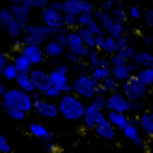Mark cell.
Returning a JSON list of instances; mask_svg holds the SVG:
<instances>
[{
	"label": "cell",
	"instance_id": "obj_21",
	"mask_svg": "<svg viewBox=\"0 0 153 153\" xmlns=\"http://www.w3.org/2000/svg\"><path fill=\"white\" fill-rule=\"evenodd\" d=\"M28 134L34 136V138H37V140H45V142L52 140V133L45 125L37 123V121H32V123L28 125Z\"/></svg>",
	"mask_w": 153,
	"mask_h": 153
},
{
	"label": "cell",
	"instance_id": "obj_8",
	"mask_svg": "<svg viewBox=\"0 0 153 153\" xmlns=\"http://www.w3.org/2000/svg\"><path fill=\"white\" fill-rule=\"evenodd\" d=\"M39 19H41L43 25L49 26L54 34L60 32L62 28H65V25H64V11L54 10V7L51 6V2H49L47 7H43V10L39 11Z\"/></svg>",
	"mask_w": 153,
	"mask_h": 153
},
{
	"label": "cell",
	"instance_id": "obj_14",
	"mask_svg": "<svg viewBox=\"0 0 153 153\" xmlns=\"http://www.w3.org/2000/svg\"><path fill=\"white\" fill-rule=\"evenodd\" d=\"M21 51L30 58V62H32L34 65H39L43 60L47 58L45 56L43 45H37V43H25V45H21Z\"/></svg>",
	"mask_w": 153,
	"mask_h": 153
},
{
	"label": "cell",
	"instance_id": "obj_33",
	"mask_svg": "<svg viewBox=\"0 0 153 153\" xmlns=\"http://www.w3.org/2000/svg\"><path fill=\"white\" fill-rule=\"evenodd\" d=\"M136 76L146 84L148 88H153V67H144V69H138Z\"/></svg>",
	"mask_w": 153,
	"mask_h": 153
},
{
	"label": "cell",
	"instance_id": "obj_19",
	"mask_svg": "<svg viewBox=\"0 0 153 153\" xmlns=\"http://www.w3.org/2000/svg\"><path fill=\"white\" fill-rule=\"evenodd\" d=\"M138 127L146 136H153V108L138 114Z\"/></svg>",
	"mask_w": 153,
	"mask_h": 153
},
{
	"label": "cell",
	"instance_id": "obj_22",
	"mask_svg": "<svg viewBox=\"0 0 153 153\" xmlns=\"http://www.w3.org/2000/svg\"><path fill=\"white\" fill-rule=\"evenodd\" d=\"M43 49H45V56H47V58H60V56H65V52H67V47L60 45L54 37L45 43Z\"/></svg>",
	"mask_w": 153,
	"mask_h": 153
},
{
	"label": "cell",
	"instance_id": "obj_29",
	"mask_svg": "<svg viewBox=\"0 0 153 153\" xmlns=\"http://www.w3.org/2000/svg\"><path fill=\"white\" fill-rule=\"evenodd\" d=\"M76 30H79V34H80V37H82V39H84V43H86V45H88L90 49H97V39H99V37H97V36H95L94 32H91L90 28H84V26H79V28H76Z\"/></svg>",
	"mask_w": 153,
	"mask_h": 153
},
{
	"label": "cell",
	"instance_id": "obj_36",
	"mask_svg": "<svg viewBox=\"0 0 153 153\" xmlns=\"http://www.w3.org/2000/svg\"><path fill=\"white\" fill-rule=\"evenodd\" d=\"M7 116H10L11 120H15V121H22L26 118V114L22 112V110H17V108H11V106H6V108H2Z\"/></svg>",
	"mask_w": 153,
	"mask_h": 153
},
{
	"label": "cell",
	"instance_id": "obj_30",
	"mask_svg": "<svg viewBox=\"0 0 153 153\" xmlns=\"http://www.w3.org/2000/svg\"><path fill=\"white\" fill-rule=\"evenodd\" d=\"M108 58V56H106ZM106 58L105 56H101V51H97V49H91L90 51V54H88V58H86V62H88V65L94 69V67H99V65H103L105 62H106Z\"/></svg>",
	"mask_w": 153,
	"mask_h": 153
},
{
	"label": "cell",
	"instance_id": "obj_45",
	"mask_svg": "<svg viewBox=\"0 0 153 153\" xmlns=\"http://www.w3.org/2000/svg\"><path fill=\"white\" fill-rule=\"evenodd\" d=\"M127 13H129V19H133V21H138L140 17H142V10H140V6H131L127 10Z\"/></svg>",
	"mask_w": 153,
	"mask_h": 153
},
{
	"label": "cell",
	"instance_id": "obj_41",
	"mask_svg": "<svg viewBox=\"0 0 153 153\" xmlns=\"http://www.w3.org/2000/svg\"><path fill=\"white\" fill-rule=\"evenodd\" d=\"M13 17H11V11H10V7H0V28H6V25L10 22Z\"/></svg>",
	"mask_w": 153,
	"mask_h": 153
},
{
	"label": "cell",
	"instance_id": "obj_24",
	"mask_svg": "<svg viewBox=\"0 0 153 153\" xmlns=\"http://www.w3.org/2000/svg\"><path fill=\"white\" fill-rule=\"evenodd\" d=\"M25 25H21L19 21H15V19H11L10 22L6 25V28H4V32H6V36L10 37V39H21L22 36H25Z\"/></svg>",
	"mask_w": 153,
	"mask_h": 153
},
{
	"label": "cell",
	"instance_id": "obj_16",
	"mask_svg": "<svg viewBox=\"0 0 153 153\" xmlns=\"http://www.w3.org/2000/svg\"><path fill=\"white\" fill-rule=\"evenodd\" d=\"M97 51H101V54L105 56H114V54H118V39L116 37H112V36H103V37H99L97 39Z\"/></svg>",
	"mask_w": 153,
	"mask_h": 153
},
{
	"label": "cell",
	"instance_id": "obj_27",
	"mask_svg": "<svg viewBox=\"0 0 153 153\" xmlns=\"http://www.w3.org/2000/svg\"><path fill=\"white\" fill-rule=\"evenodd\" d=\"M133 62L140 67V69H144V67H153V52L144 49V51H136V54L133 58Z\"/></svg>",
	"mask_w": 153,
	"mask_h": 153
},
{
	"label": "cell",
	"instance_id": "obj_51",
	"mask_svg": "<svg viewBox=\"0 0 153 153\" xmlns=\"http://www.w3.org/2000/svg\"><path fill=\"white\" fill-rule=\"evenodd\" d=\"M51 6L58 11H64V0H51Z\"/></svg>",
	"mask_w": 153,
	"mask_h": 153
},
{
	"label": "cell",
	"instance_id": "obj_55",
	"mask_svg": "<svg viewBox=\"0 0 153 153\" xmlns=\"http://www.w3.org/2000/svg\"><path fill=\"white\" fill-rule=\"evenodd\" d=\"M0 108H2V101H0Z\"/></svg>",
	"mask_w": 153,
	"mask_h": 153
},
{
	"label": "cell",
	"instance_id": "obj_35",
	"mask_svg": "<svg viewBox=\"0 0 153 153\" xmlns=\"http://www.w3.org/2000/svg\"><path fill=\"white\" fill-rule=\"evenodd\" d=\"M76 19H79V15H73V13H64V25L67 30H75L79 28V22H76Z\"/></svg>",
	"mask_w": 153,
	"mask_h": 153
},
{
	"label": "cell",
	"instance_id": "obj_12",
	"mask_svg": "<svg viewBox=\"0 0 153 153\" xmlns=\"http://www.w3.org/2000/svg\"><path fill=\"white\" fill-rule=\"evenodd\" d=\"M106 118V112H103L101 108H97L94 106L91 103L86 105V112H84V127L86 129H91V131H95V127L101 123V121Z\"/></svg>",
	"mask_w": 153,
	"mask_h": 153
},
{
	"label": "cell",
	"instance_id": "obj_42",
	"mask_svg": "<svg viewBox=\"0 0 153 153\" xmlns=\"http://www.w3.org/2000/svg\"><path fill=\"white\" fill-rule=\"evenodd\" d=\"M54 39H56L60 45L67 47V41H69V30H67V28H62L60 32H56V34H54Z\"/></svg>",
	"mask_w": 153,
	"mask_h": 153
},
{
	"label": "cell",
	"instance_id": "obj_56",
	"mask_svg": "<svg viewBox=\"0 0 153 153\" xmlns=\"http://www.w3.org/2000/svg\"><path fill=\"white\" fill-rule=\"evenodd\" d=\"M49 2H51V0H49Z\"/></svg>",
	"mask_w": 153,
	"mask_h": 153
},
{
	"label": "cell",
	"instance_id": "obj_17",
	"mask_svg": "<svg viewBox=\"0 0 153 153\" xmlns=\"http://www.w3.org/2000/svg\"><path fill=\"white\" fill-rule=\"evenodd\" d=\"M10 11H11V17L15 19V21H19L21 25H30V17H32V10H30L28 6H25V4H11L10 6Z\"/></svg>",
	"mask_w": 153,
	"mask_h": 153
},
{
	"label": "cell",
	"instance_id": "obj_18",
	"mask_svg": "<svg viewBox=\"0 0 153 153\" xmlns=\"http://www.w3.org/2000/svg\"><path fill=\"white\" fill-rule=\"evenodd\" d=\"M11 62L15 64V67L19 69V73H30L34 69V64L30 62V58L22 52L21 49L17 52H13V56H11Z\"/></svg>",
	"mask_w": 153,
	"mask_h": 153
},
{
	"label": "cell",
	"instance_id": "obj_44",
	"mask_svg": "<svg viewBox=\"0 0 153 153\" xmlns=\"http://www.w3.org/2000/svg\"><path fill=\"white\" fill-rule=\"evenodd\" d=\"M112 15H114V17H116L118 21H121V22H127V21H129V13H127L121 6H116V7H114Z\"/></svg>",
	"mask_w": 153,
	"mask_h": 153
},
{
	"label": "cell",
	"instance_id": "obj_10",
	"mask_svg": "<svg viewBox=\"0 0 153 153\" xmlns=\"http://www.w3.org/2000/svg\"><path fill=\"white\" fill-rule=\"evenodd\" d=\"M67 51L69 52H73V54H76L79 58H82V60H86L88 58V54H90V47L86 43H84V39L80 37V34H79V30H69V41H67Z\"/></svg>",
	"mask_w": 153,
	"mask_h": 153
},
{
	"label": "cell",
	"instance_id": "obj_39",
	"mask_svg": "<svg viewBox=\"0 0 153 153\" xmlns=\"http://www.w3.org/2000/svg\"><path fill=\"white\" fill-rule=\"evenodd\" d=\"M94 21H95V15L94 13H82V15H79V19H76L79 26H84V28H88Z\"/></svg>",
	"mask_w": 153,
	"mask_h": 153
},
{
	"label": "cell",
	"instance_id": "obj_47",
	"mask_svg": "<svg viewBox=\"0 0 153 153\" xmlns=\"http://www.w3.org/2000/svg\"><path fill=\"white\" fill-rule=\"evenodd\" d=\"M0 153H11V144L7 142V138L0 133Z\"/></svg>",
	"mask_w": 153,
	"mask_h": 153
},
{
	"label": "cell",
	"instance_id": "obj_32",
	"mask_svg": "<svg viewBox=\"0 0 153 153\" xmlns=\"http://www.w3.org/2000/svg\"><path fill=\"white\" fill-rule=\"evenodd\" d=\"M0 76H2L4 80H10V82H15L17 80V76H19V69L15 67V64L13 62H10L6 67H4V71L0 73Z\"/></svg>",
	"mask_w": 153,
	"mask_h": 153
},
{
	"label": "cell",
	"instance_id": "obj_26",
	"mask_svg": "<svg viewBox=\"0 0 153 153\" xmlns=\"http://www.w3.org/2000/svg\"><path fill=\"white\" fill-rule=\"evenodd\" d=\"M15 84H17V88L28 91V94H36V91H37V86H36V82L32 80L30 73H19V76H17V80H15Z\"/></svg>",
	"mask_w": 153,
	"mask_h": 153
},
{
	"label": "cell",
	"instance_id": "obj_25",
	"mask_svg": "<svg viewBox=\"0 0 153 153\" xmlns=\"http://www.w3.org/2000/svg\"><path fill=\"white\" fill-rule=\"evenodd\" d=\"M106 118H108V121L116 127V129H125L127 127V123L131 121V118L127 116V114H123V112H114V110H106Z\"/></svg>",
	"mask_w": 153,
	"mask_h": 153
},
{
	"label": "cell",
	"instance_id": "obj_28",
	"mask_svg": "<svg viewBox=\"0 0 153 153\" xmlns=\"http://www.w3.org/2000/svg\"><path fill=\"white\" fill-rule=\"evenodd\" d=\"M90 75L94 76V79H97L99 82H103L105 79H108V76H112V71H110V62H108V58H106V62L103 65H99V67H94V69L90 71Z\"/></svg>",
	"mask_w": 153,
	"mask_h": 153
},
{
	"label": "cell",
	"instance_id": "obj_43",
	"mask_svg": "<svg viewBox=\"0 0 153 153\" xmlns=\"http://www.w3.org/2000/svg\"><path fill=\"white\" fill-rule=\"evenodd\" d=\"M116 6H118L116 0H103V2L97 6V10H99V11H105V13H112Z\"/></svg>",
	"mask_w": 153,
	"mask_h": 153
},
{
	"label": "cell",
	"instance_id": "obj_49",
	"mask_svg": "<svg viewBox=\"0 0 153 153\" xmlns=\"http://www.w3.org/2000/svg\"><path fill=\"white\" fill-rule=\"evenodd\" d=\"M142 17H144V21H146V25L153 28V10H151V7H148V10H144Z\"/></svg>",
	"mask_w": 153,
	"mask_h": 153
},
{
	"label": "cell",
	"instance_id": "obj_40",
	"mask_svg": "<svg viewBox=\"0 0 153 153\" xmlns=\"http://www.w3.org/2000/svg\"><path fill=\"white\" fill-rule=\"evenodd\" d=\"M118 54H120L121 58H125L127 62H131V60L134 58V54H136V51L131 47V43H129V45H125L123 49H120V51H118Z\"/></svg>",
	"mask_w": 153,
	"mask_h": 153
},
{
	"label": "cell",
	"instance_id": "obj_20",
	"mask_svg": "<svg viewBox=\"0 0 153 153\" xmlns=\"http://www.w3.org/2000/svg\"><path fill=\"white\" fill-rule=\"evenodd\" d=\"M37 94H41L43 97L51 99V101H58V99L64 95L56 86H52L51 80H45V82H41V84H37Z\"/></svg>",
	"mask_w": 153,
	"mask_h": 153
},
{
	"label": "cell",
	"instance_id": "obj_46",
	"mask_svg": "<svg viewBox=\"0 0 153 153\" xmlns=\"http://www.w3.org/2000/svg\"><path fill=\"white\" fill-rule=\"evenodd\" d=\"M65 60H67V64H69V65H80L84 62L82 58H79L76 54H73V52H69V51L65 52Z\"/></svg>",
	"mask_w": 153,
	"mask_h": 153
},
{
	"label": "cell",
	"instance_id": "obj_48",
	"mask_svg": "<svg viewBox=\"0 0 153 153\" xmlns=\"http://www.w3.org/2000/svg\"><path fill=\"white\" fill-rule=\"evenodd\" d=\"M10 62H11V58H10V54H7L6 51H2V49H0V73L4 71V67H6L7 64H10Z\"/></svg>",
	"mask_w": 153,
	"mask_h": 153
},
{
	"label": "cell",
	"instance_id": "obj_4",
	"mask_svg": "<svg viewBox=\"0 0 153 153\" xmlns=\"http://www.w3.org/2000/svg\"><path fill=\"white\" fill-rule=\"evenodd\" d=\"M54 37V32L45 26L43 22H39V25H26L25 28V36L21 37V45L25 43H37V45H45L49 39H52Z\"/></svg>",
	"mask_w": 153,
	"mask_h": 153
},
{
	"label": "cell",
	"instance_id": "obj_38",
	"mask_svg": "<svg viewBox=\"0 0 153 153\" xmlns=\"http://www.w3.org/2000/svg\"><path fill=\"white\" fill-rule=\"evenodd\" d=\"M94 106H97V108H101V110H106V94H103V91H99V94L90 101Z\"/></svg>",
	"mask_w": 153,
	"mask_h": 153
},
{
	"label": "cell",
	"instance_id": "obj_11",
	"mask_svg": "<svg viewBox=\"0 0 153 153\" xmlns=\"http://www.w3.org/2000/svg\"><path fill=\"white\" fill-rule=\"evenodd\" d=\"M97 10L91 0H64V13L82 15V13H94Z\"/></svg>",
	"mask_w": 153,
	"mask_h": 153
},
{
	"label": "cell",
	"instance_id": "obj_1",
	"mask_svg": "<svg viewBox=\"0 0 153 153\" xmlns=\"http://www.w3.org/2000/svg\"><path fill=\"white\" fill-rule=\"evenodd\" d=\"M58 108H60V116L65 121L76 123V121L84 120L86 103H84V99H80L79 95H75L73 91H69V94H64L58 99Z\"/></svg>",
	"mask_w": 153,
	"mask_h": 153
},
{
	"label": "cell",
	"instance_id": "obj_52",
	"mask_svg": "<svg viewBox=\"0 0 153 153\" xmlns=\"http://www.w3.org/2000/svg\"><path fill=\"white\" fill-rule=\"evenodd\" d=\"M58 71H62V73H65V75H69V71H71V65L69 64H60L58 67H56Z\"/></svg>",
	"mask_w": 153,
	"mask_h": 153
},
{
	"label": "cell",
	"instance_id": "obj_7",
	"mask_svg": "<svg viewBox=\"0 0 153 153\" xmlns=\"http://www.w3.org/2000/svg\"><path fill=\"white\" fill-rule=\"evenodd\" d=\"M32 95H34V112L36 114H39L41 118H47V120H54L56 116H60L58 101H51V99L43 97L37 91Z\"/></svg>",
	"mask_w": 153,
	"mask_h": 153
},
{
	"label": "cell",
	"instance_id": "obj_50",
	"mask_svg": "<svg viewBox=\"0 0 153 153\" xmlns=\"http://www.w3.org/2000/svg\"><path fill=\"white\" fill-rule=\"evenodd\" d=\"M144 110V99H140V101H133V106H131V112H134V114H142Z\"/></svg>",
	"mask_w": 153,
	"mask_h": 153
},
{
	"label": "cell",
	"instance_id": "obj_6",
	"mask_svg": "<svg viewBox=\"0 0 153 153\" xmlns=\"http://www.w3.org/2000/svg\"><path fill=\"white\" fill-rule=\"evenodd\" d=\"M121 91H123V95L129 99V101H140V99H146L149 88L144 84L138 76H131L129 80H125L123 84H121Z\"/></svg>",
	"mask_w": 153,
	"mask_h": 153
},
{
	"label": "cell",
	"instance_id": "obj_15",
	"mask_svg": "<svg viewBox=\"0 0 153 153\" xmlns=\"http://www.w3.org/2000/svg\"><path fill=\"white\" fill-rule=\"evenodd\" d=\"M49 80L52 82V86H56L62 94H69L71 91V80H69V75H65L58 69H52L49 71Z\"/></svg>",
	"mask_w": 153,
	"mask_h": 153
},
{
	"label": "cell",
	"instance_id": "obj_31",
	"mask_svg": "<svg viewBox=\"0 0 153 153\" xmlns=\"http://www.w3.org/2000/svg\"><path fill=\"white\" fill-rule=\"evenodd\" d=\"M120 88H121V84L114 79V76H108V79H105L103 82H101V91L103 94H114V91H120Z\"/></svg>",
	"mask_w": 153,
	"mask_h": 153
},
{
	"label": "cell",
	"instance_id": "obj_2",
	"mask_svg": "<svg viewBox=\"0 0 153 153\" xmlns=\"http://www.w3.org/2000/svg\"><path fill=\"white\" fill-rule=\"evenodd\" d=\"M71 91L84 101H91L101 91V82L94 79L90 73H79L71 80Z\"/></svg>",
	"mask_w": 153,
	"mask_h": 153
},
{
	"label": "cell",
	"instance_id": "obj_34",
	"mask_svg": "<svg viewBox=\"0 0 153 153\" xmlns=\"http://www.w3.org/2000/svg\"><path fill=\"white\" fill-rule=\"evenodd\" d=\"M30 76H32V80L36 82V86H37V84H41V82H45V80H49V71L41 69V67H34V69L30 71Z\"/></svg>",
	"mask_w": 153,
	"mask_h": 153
},
{
	"label": "cell",
	"instance_id": "obj_3",
	"mask_svg": "<svg viewBox=\"0 0 153 153\" xmlns=\"http://www.w3.org/2000/svg\"><path fill=\"white\" fill-rule=\"evenodd\" d=\"M6 106H11V108L22 110L25 114H30L34 110V95L17 86L7 88L6 95L2 97V108H6Z\"/></svg>",
	"mask_w": 153,
	"mask_h": 153
},
{
	"label": "cell",
	"instance_id": "obj_23",
	"mask_svg": "<svg viewBox=\"0 0 153 153\" xmlns=\"http://www.w3.org/2000/svg\"><path fill=\"white\" fill-rule=\"evenodd\" d=\"M95 134L103 140H114L116 138V127L108 121V118H105L101 123L95 127Z\"/></svg>",
	"mask_w": 153,
	"mask_h": 153
},
{
	"label": "cell",
	"instance_id": "obj_13",
	"mask_svg": "<svg viewBox=\"0 0 153 153\" xmlns=\"http://www.w3.org/2000/svg\"><path fill=\"white\" fill-rule=\"evenodd\" d=\"M121 133H123L125 138H127L129 142H133L136 148L144 146V136H142V131H140V127H138V116H136V118H131V121L127 123V127L121 129Z\"/></svg>",
	"mask_w": 153,
	"mask_h": 153
},
{
	"label": "cell",
	"instance_id": "obj_54",
	"mask_svg": "<svg viewBox=\"0 0 153 153\" xmlns=\"http://www.w3.org/2000/svg\"><path fill=\"white\" fill-rule=\"evenodd\" d=\"M144 43H146L148 47H151V45H153V37L151 36H144Z\"/></svg>",
	"mask_w": 153,
	"mask_h": 153
},
{
	"label": "cell",
	"instance_id": "obj_37",
	"mask_svg": "<svg viewBox=\"0 0 153 153\" xmlns=\"http://www.w3.org/2000/svg\"><path fill=\"white\" fill-rule=\"evenodd\" d=\"M21 4L28 6L30 10H43V7L49 6V0H22Z\"/></svg>",
	"mask_w": 153,
	"mask_h": 153
},
{
	"label": "cell",
	"instance_id": "obj_5",
	"mask_svg": "<svg viewBox=\"0 0 153 153\" xmlns=\"http://www.w3.org/2000/svg\"><path fill=\"white\" fill-rule=\"evenodd\" d=\"M94 15H95V19L99 21V25L103 26L105 34H108V36H112V37H116V39H118V37H123V36L127 34V30H125V22L118 21L112 13H105V11L95 10Z\"/></svg>",
	"mask_w": 153,
	"mask_h": 153
},
{
	"label": "cell",
	"instance_id": "obj_9",
	"mask_svg": "<svg viewBox=\"0 0 153 153\" xmlns=\"http://www.w3.org/2000/svg\"><path fill=\"white\" fill-rule=\"evenodd\" d=\"M131 106H133V101H129V99L123 95V91H121V90L106 95V110L129 114V112H131Z\"/></svg>",
	"mask_w": 153,
	"mask_h": 153
},
{
	"label": "cell",
	"instance_id": "obj_53",
	"mask_svg": "<svg viewBox=\"0 0 153 153\" xmlns=\"http://www.w3.org/2000/svg\"><path fill=\"white\" fill-rule=\"evenodd\" d=\"M6 91H7V88H6V84L0 80V97H4L6 95Z\"/></svg>",
	"mask_w": 153,
	"mask_h": 153
}]
</instances>
